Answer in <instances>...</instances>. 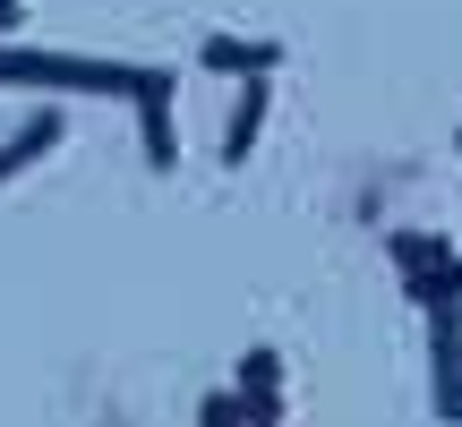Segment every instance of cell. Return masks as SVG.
Here are the masks:
<instances>
[{"label": "cell", "instance_id": "cell-6", "mask_svg": "<svg viewBox=\"0 0 462 427\" xmlns=\"http://www.w3.org/2000/svg\"><path fill=\"white\" fill-rule=\"evenodd\" d=\"M51 146H60V120H51V112H43V120H26V129H17L9 146H0V188H9V180H17L26 163H43Z\"/></svg>", "mask_w": 462, "mask_h": 427}, {"label": "cell", "instance_id": "cell-2", "mask_svg": "<svg viewBox=\"0 0 462 427\" xmlns=\"http://www.w3.org/2000/svg\"><path fill=\"white\" fill-rule=\"evenodd\" d=\"M429 385L437 419H462V308H429Z\"/></svg>", "mask_w": 462, "mask_h": 427}, {"label": "cell", "instance_id": "cell-3", "mask_svg": "<svg viewBox=\"0 0 462 427\" xmlns=\"http://www.w3.org/2000/svg\"><path fill=\"white\" fill-rule=\"evenodd\" d=\"M137 137H146V163L154 171H171V163H180V137H171V77H163V68H137Z\"/></svg>", "mask_w": 462, "mask_h": 427}, {"label": "cell", "instance_id": "cell-8", "mask_svg": "<svg viewBox=\"0 0 462 427\" xmlns=\"http://www.w3.org/2000/svg\"><path fill=\"white\" fill-rule=\"evenodd\" d=\"M394 265H402V282L429 274V265H446V240H429V231H394Z\"/></svg>", "mask_w": 462, "mask_h": 427}, {"label": "cell", "instance_id": "cell-10", "mask_svg": "<svg viewBox=\"0 0 462 427\" xmlns=\"http://www.w3.org/2000/svg\"><path fill=\"white\" fill-rule=\"evenodd\" d=\"M198 419H206V427H240V419H248V402H240V394H206V411H198Z\"/></svg>", "mask_w": 462, "mask_h": 427}, {"label": "cell", "instance_id": "cell-4", "mask_svg": "<svg viewBox=\"0 0 462 427\" xmlns=\"http://www.w3.org/2000/svg\"><path fill=\"white\" fill-rule=\"evenodd\" d=\"M198 60L215 68V77H274L291 51H282V43H265V34H206V43H198Z\"/></svg>", "mask_w": 462, "mask_h": 427}, {"label": "cell", "instance_id": "cell-11", "mask_svg": "<svg viewBox=\"0 0 462 427\" xmlns=\"http://www.w3.org/2000/svg\"><path fill=\"white\" fill-rule=\"evenodd\" d=\"M0 26H17V0H0Z\"/></svg>", "mask_w": 462, "mask_h": 427}, {"label": "cell", "instance_id": "cell-1", "mask_svg": "<svg viewBox=\"0 0 462 427\" xmlns=\"http://www.w3.org/2000/svg\"><path fill=\"white\" fill-rule=\"evenodd\" d=\"M0 86H51V95H137V68L95 60V51H0Z\"/></svg>", "mask_w": 462, "mask_h": 427}, {"label": "cell", "instance_id": "cell-9", "mask_svg": "<svg viewBox=\"0 0 462 427\" xmlns=\"http://www.w3.org/2000/svg\"><path fill=\"white\" fill-rule=\"evenodd\" d=\"M274 385H282V359L274 350H248L240 359V394H274Z\"/></svg>", "mask_w": 462, "mask_h": 427}, {"label": "cell", "instance_id": "cell-5", "mask_svg": "<svg viewBox=\"0 0 462 427\" xmlns=\"http://www.w3.org/2000/svg\"><path fill=\"white\" fill-rule=\"evenodd\" d=\"M265 103H274V86L248 77L240 103H231V129H223V163H248V146H257V129H265Z\"/></svg>", "mask_w": 462, "mask_h": 427}, {"label": "cell", "instance_id": "cell-7", "mask_svg": "<svg viewBox=\"0 0 462 427\" xmlns=\"http://www.w3.org/2000/svg\"><path fill=\"white\" fill-rule=\"evenodd\" d=\"M402 291H411L420 308H462V257L446 248V265H429V274H411Z\"/></svg>", "mask_w": 462, "mask_h": 427}]
</instances>
